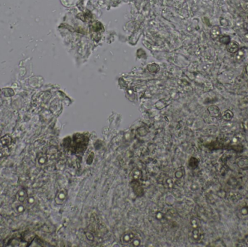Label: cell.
<instances>
[{
    "label": "cell",
    "mask_w": 248,
    "mask_h": 247,
    "mask_svg": "<svg viewBox=\"0 0 248 247\" xmlns=\"http://www.w3.org/2000/svg\"><path fill=\"white\" fill-rule=\"evenodd\" d=\"M241 214L242 215H248V207L247 206H244V207L242 208L241 210Z\"/></svg>",
    "instance_id": "12"
},
{
    "label": "cell",
    "mask_w": 248,
    "mask_h": 247,
    "mask_svg": "<svg viewBox=\"0 0 248 247\" xmlns=\"http://www.w3.org/2000/svg\"><path fill=\"white\" fill-rule=\"evenodd\" d=\"M67 197V191L65 189H62L61 191H60L58 192L57 196H56L55 201L57 204H62L64 203L65 201H66Z\"/></svg>",
    "instance_id": "7"
},
{
    "label": "cell",
    "mask_w": 248,
    "mask_h": 247,
    "mask_svg": "<svg viewBox=\"0 0 248 247\" xmlns=\"http://www.w3.org/2000/svg\"><path fill=\"white\" fill-rule=\"evenodd\" d=\"M245 28H246V30L248 31V24L245 25Z\"/></svg>",
    "instance_id": "14"
},
{
    "label": "cell",
    "mask_w": 248,
    "mask_h": 247,
    "mask_svg": "<svg viewBox=\"0 0 248 247\" xmlns=\"http://www.w3.org/2000/svg\"><path fill=\"white\" fill-rule=\"evenodd\" d=\"M247 243H248V240H247Z\"/></svg>",
    "instance_id": "15"
},
{
    "label": "cell",
    "mask_w": 248,
    "mask_h": 247,
    "mask_svg": "<svg viewBox=\"0 0 248 247\" xmlns=\"http://www.w3.org/2000/svg\"><path fill=\"white\" fill-rule=\"evenodd\" d=\"M203 237V233L200 228H193L191 231V239L195 242H199L202 239Z\"/></svg>",
    "instance_id": "3"
},
{
    "label": "cell",
    "mask_w": 248,
    "mask_h": 247,
    "mask_svg": "<svg viewBox=\"0 0 248 247\" xmlns=\"http://www.w3.org/2000/svg\"><path fill=\"white\" fill-rule=\"evenodd\" d=\"M11 138H7L3 137L0 139V157H4L8 155L10 153L9 146L10 144Z\"/></svg>",
    "instance_id": "2"
},
{
    "label": "cell",
    "mask_w": 248,
    "mask_h": 247,
    "mask_svg": "<svg viewBox=\"0 0 248 247\" xmlns=\"http://www.w3.org/2000/svg\"><path fill=\"white\" fill-rule=\"evenodd\" d=\"M221 117H222L223 119H224V120L230 121L232 118H233L234 113H233V112H232V111L229 110V109H227V110L225 111L224 113L221 114Z\"/></svg>",
    "instance_id": "9"
},
{
    "label": "cell",
    "mask_w": 248,
    "mask_h": 247,
    "mask_svg": "<svg viewBox=\"0 0 248 247\" xmlns=\"http://www.w3.org/2000/svg\"><path fill=\"white\" fill-rule=\"evenodd\" d=\"M231 41V37L228 35H221L219 36L220 43L226 45Z\"/></svg>",
    "instance_id": "10"
},
{
    "label": "cell",
    "mask_w": 248,
    "mask_h": 247,
    "mask_svg": "<svg viewBox=\"0 0 248 247\" xmlns=\"http://www.w3.org/2000/svg\"><path fill=\"white\" fill-rule=\"evenodd\" d=\"M139 236V234L136 232V231H133V230L126 231V232L121 235V243L124 246H131L132 242Z\"/></svg>",
    "instance_id": "1"
},
{
    "label": "cell",
    "mask_w": 248,
    "mask_h": 247,
    "mask_svg": "<svg viewBox=\"0 0 248 247\" xmlns=\"http://www.w3.org/2000/svg\"><path fill=\"white\" fill-rule=\"evenodd\" d=\"M245 70H246L247 74V75H248V65H247L246 66V67H245Z\"/></svg>",
    "instance_id": "13"
},
{
    "label": "cell",
    "mask_w": 248,
    "mask_h": 247,
    "mask_svg": "<svg viewBox=\"0 0 248 247\" xmlns=\"http://www.w3.org/2000/svg\"><path fill=\"white\" fill-rule=\"evenodd\" d=\"M211 36L213 39H218V38H219V36H221V29L219 28V26H216L212 28L211 31Z\"/></svg>",
    "instance_id": "8"
},
{
    "label": "cell",
    "mask_w": 248,
    "mask_h": 247,
    "mask_svg": "<svg viewBox=\"0 0 248 247\" xmlns=\"http://www.w3.org/2000/svg\"><path fill=\"white\" fill-rule=\"evenodd\" d=\"M236 165L239 168L243 170H248V157H241L238 158L236 161Z\"/></svg>",
    "instance_id": "4"
},
{
    "label": "cell",
    "mask_w": 248,
    "mask_h": 247,
    "mask_svg": "<svg viewBox=\"0 0 248 247\" xmlns=\"http://www.w3.org/2000/svg\"><path fill=\"white\" fill-rule=\"evenodd\" d=\"M226 49L229 53L236 54L240 50V44L235 41H231L226 44Z\"/></svg>",
    "instance_id": "6"
},
{
    "label": "cell",
    "mask_w": 248,
    "mask_h": 247,
    "mask_svg": "<svg viewBox=\"0 0 248 247\" xmlns=\"http://www.w3.org/2000/svg\"><path fill=\"white\" fill-rule=\"evenodd\" d=\"M207 111L209 112V114L213 118H218L221 117V112L219 109V107L216 105H211L207 108Z\"/></svg>",
    "instance_id": "5"
},
{
    "label": "cell",
    "mask_w": 248,
    "mask_h": 247,
    "mask_svg": "<svg viewBox=\"0 0 248 247\" xmlns=\"http://www.w3.org/2000/svg\"><path fill=\"white\" fill-rule=\"evenodd\" d=\"M191 225L192 226L193 228H200V220L197 218H195V217H192L191 220Z\"/></svg>",
    "instance_id": "11"
}]
</instances>
